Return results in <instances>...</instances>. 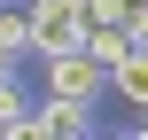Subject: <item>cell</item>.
Returning <instances> with one entry per match:
<instances>
[{"mask_svg":"<svg viewBox=\"0 0 148 140\" xmlns=\"http://www.w3.org/2000/svg\"><path fill=\"white\" fill-rule=\"evenodd\" d=\"M86 55H94L101 70H117L125 55H140V31H133V23H86Z\"/></svg>","mask_w":148,"mask_h":140,"instance_id":"5","label":"cell"},{"mask_svg":"<svg viewBox=\"0 0 148 140\" xmlns=\"http://www.w3.org/2000/svg\"><path fill=\"white\" fill-rule=\"evenodd\" d=\"M86 0H31V62L39 55H62V47H86Z\"/></svg>","mask_w":148,"mask_h":140,"instance_id":"2","label":"cell"},{"mask_svg":"<svg viewBox=\"0 0 148 140\" xmlns=\"http://www.w3.org/2000/svg\"><path fill=\"white\" fill-rule=\"evenodd\" d=\"M31 86H23V70H8L0 78V140H31Z\"/></svg>","mask_w":148,"mask_h":140,"instance_id":"4","label":"cell"},{"mask_svg":"<svg viewBox=\"0 0 148 140\" xmlns=\"http://www.w3.org/2000/svg\"><path fill=\"white\" fill-rule=\"evenodd\" d=\"M86 132H94V101H70V94L31 101V140H86Z\"/></svg>","mask_w":148,"mask_h":140,"instance_id":"3","label":"cell"},{"mask_svg":"<svg viewBox=\"0 0 148 140\" xmlns=\"http://www.w3.org/2000/svg\"><path fill=\"white\" fill-rule=\"evenodd\" d=\"M23 62H31V55H23L16 39H0V78H8V70H23Z\"/></svg>","mask_w":148,"mask_h":140,"instance_id":"6","label":"cell"},{"mask_svg":"<svg viewBox=\"0 0 148 140\" xmlns=\"http://www.w3.org/2000/svg\"><path fill=\"white\" fill-rule=\"evenodd\" d=\"M39 94H70V101H101L109 94V70L86 55V47H62V55H39Z\"/></svg>","mask_w":148,"mask_h":140,"instance_id":"1","label":"cell"}]
</instances>
